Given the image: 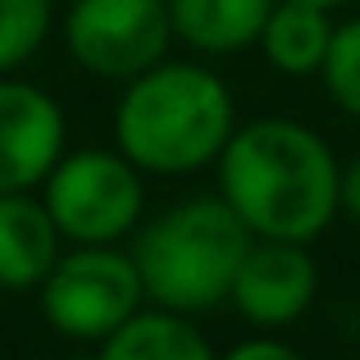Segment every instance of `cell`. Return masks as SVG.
<instances>
[{"label":"cell","instance_id":"obj_17","mask_svg":"<svg viewBox=\"0 0 360 360\" xmlns=\"http://www.w3.org/2000/svg\"><path fill=\"white\" fill-rule=\"evenodd\" d=\"M306 5H319V9H342L347 0H306Z\"/></svg>","mask_w":360,"mask_h":360},{"label":"cell","instance_id":"obj_11","mask_svg":"<svg viewBox=\"0 0 360 360\" xmlns=\"http://www.w3.org/2000/svg\"><path fill=\"white\" fill-rule=\"evenodd\" d=\"M101 356H110V360H210L214 342L192 324V315L141 301L101 342Z\"/></svg>","mask_w":360,"mask_h":360},{"label":"cell","instance_id":"obj_15","mask_svg":"<svg viewBox=\"0 0 360 360\" xmlns=\"http://www.w3.org/2000/svg\"><path fill=\"white\" fill-rule=\"evenodd\" d=\"M297 347L283 338V328H260L255 338H242V342L229 347V360H292Z\"/></svg>","mask_w":360,"mask_h":360},{"label":"cell","instance_id":"obj_4","mask_svg":"<svg viewBox=\"0 0 360 360\" xmlns=\"http://www.w3.org/2000/svg\"><path fill=\"white\" fill-rule=\"evenodd\" d=\"M37 196L46 201L64 246L128 242L132 229L146 219V174L119 146H64Z\"/></svg>","mask_w":360,"mask_h":360},{"label":"cell","instance_id":"obj_16","mask_svg":"<svg viewBox=\"0 0 360 360\" xmlns=\"http://www.w3.org/2000/svg\"><path fill=\"white\" fill-rule=\"evenodd\" d=\"M338 210L360 224V155L342 165V178H338Z\"/></svg>","mask_w":360,"mask_h":360},{"label":"cell","instance_id":"obj_12","mask_svg":"<svg viewBox=\"0 0 360 360\" xmlns=\"http://www.w3.org/2000/svg\"><path fill=\"white\" fill-rule=\"evenodd\" d=\"M328 41H333V9L306 5V0H274L255 51L283 78H315Z\"/></svg>","mask_w":360,"mask_h":360},{"label":"cell","instance_id":"obj_9","mask_svg":"<svg viewBox=\"0 0 360 360\" xmlns=\"http://www.w3.org/2000/svg\"><path fill=\"white\" fill-rule=\"evenodd\" d=\"M64 238L37 192H0V288L37 292Z\"/></svg>","mask_w":360,"mask_h":360},{"label":"cell","instance_id":"obj_8","mask_svg":"<svg viewBox=\"0 0 360 360\" xmlns=\"http://www.w3.org/2000/svg\"><path fill=\"white\" fill-rule=\"evenodd\" d=\"M69 123L46 87L0 73V192H37L64 155Z\"/></svg>","mask_w":360,"mask_h":360},{"label":"cell","instance_id":"obj_5","mask_svg":"<svg viewBox=\"0 0 360 360\" xmlns=\"http://www.w3.org/2000/svg\"><path fill=\"white\" fill-rule=\"evenodd\" d=\"M146 301L132 251L119 242L105 246H64L51 274L37 288L41 319L69 342L101 347L110 333Z\"/></svg>","mask_w":360,"mask_h":360},{"label":"cell","instance_id":"obj_10","mask_svg":"<svg viewBox=\"0 0 360 360\" xmlns=\"http://www.w3.org/2000/svg\"><path fill=\"white\" fill-rule=\"evenodd\" d=\"M174 41L201 55H238L260 41L274 0H165Z\"/></svg>","mask_w":360,"mask_h":360},{"label":"cell","instance_id":"obj_2","mask_svg":"<svg viewBox=\"0 0 360 360\" xmlns=\"http://www.w3.org/2000/svg\"><path fill=\"white\" fill-rule=\"evenodd\" d=\"M238 128L229 82L214 69L165 55L123 82L115 105V146L146 178H187L219 160Z\"/></svg>","mask_w":360,"mask_h":360},{"label":"cell","instance_id":"obj_3","mask_svg":"<svg viewBox=\"0 0 360 360\" xmlns=\"http://www.w3.org/2000/svg\"><path fill=\"white\" fill-rule=\"evenodd\" d=\"M251 233L229 210L219 192L187 196L132 229V264L141 274L146 301L183 315H201L229 301Z\"/></svg>","mask_w":360,"mask_h":360},{"label":"cell","instance_id":"obj_1","mask_svg":"<svg viewBox=\"0 0 360 360\" xmlns=\"http://www.w3.org/2000/svg\"><path fill=\"white\" fill-rule=\"evenodd\" d=\"M214 174L219 196L251 238L315 242L342 214L338 210L342 160L301 119L264 115L238 123L214 160Z\"/></svg>","mask_w":360,"mask_h":360},{"label":"cell","instance_id":"obj_14","mask_svg":"<svg viewBox=\"0 0 360 360\" xmlns=\"http://www.w3.org/2000/svg\"><path fill=\"white\" fill-rule=\"evenodd\" d=\"M319 78H324L333 105L360 123V14L347 23H333V41L319 64Z\"/></svg>","mask_w":360,"mask_h":360},{"label":"cell","instance_id":"obj_7","mask_svg":"<svg viewBox=\"0 0 360 360\" xmlns=\"http://www.w3.org/2000/svg\"><path fill=\"white\" fill-rule=\"evenodd\" d=\"M319 297V264L310 242L251 238L238 274L229 288V306L251 328H288L315 306Z\"/></svg>","mask_w":360,"mask_h":360},{"label":"cell","instance_id":"obj_13","mask_svg":"<svg viewBox=\"0 0 360 360\" xmlns=\"http://www.w3.org/2000/svg\"><path fill=\"white\" fill-rule=\"evenodd\" d=\"M55 0H0V73H18L46 46Z\"/></svg>","mask_w":360,"mask_h":360},{"label":"cell","instance_id":"obj_6","mask_svg":"<svg viewBox=\"0 0 360 360\" xmlns=\"http://www.w3.org/2000/svg\"><path fill=\"white\" fill-rule=\"evenodd\" d=\"M64 46L91 78L128 82L160 64L174 46L165 0H69Z\"/></svg>","mask_w":360,"mask_h":360}]
</instances>
